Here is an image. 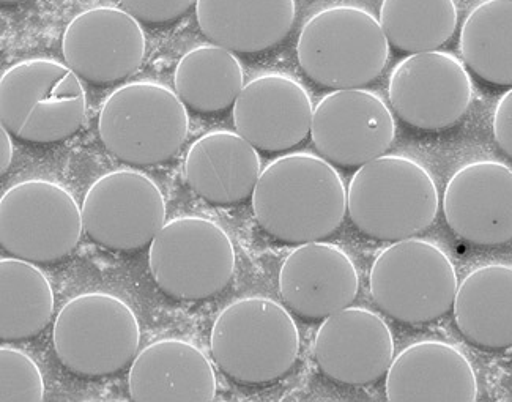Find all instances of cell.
I'll return each instance as SVG.
<instances>
[{"mask_svg": "<svg viewBox=\"0 0 512 402\" xmlns=\"http://www.w3.org/2000/svg\"><path fill=\"white\" fill-rule=\"evenodd\" d=\"M442 207L449 229L465 242H512L511 166L495 160L462 164L446 183Z\"/></svg>", "mask_w": 512, "mask_h": 402, "instance_id": "obj_15", "label": "cell"}, {"mask_svg": "<svg viewBox=\"0 0 512 402\" xmlns=\"http://www.w3.org/2000/svg\"><path fill=\"white\" fill-rule=\"evenodd\" d=\"M311 139L320 157L331 164L361 168L393 146L396 119L372 90H333L314 108Z\"/></svg>", "mask_w": 512, "mask_h": 402, "instance_id": "obj_13", "label": "cell"}, {"mask_svg": "<svg viewBox=\"0 0 512 402\" xmlns=\"http://www.w3.org/2000/svg\"><path fill=\"white\" fill-rule=\"evenodd\" d=\"M279 295L290 313L323 321L352 305L360 291L352 257L327 242L298 245L279 268Z\"/></svg>", "mask_w": 512, "mask_h": 402, "instance_id": "obj_18", "label": "cell"}, {"mask_svg": "<svg viewBox=\"0 0 512 402\" xmlns=\"http://www.w3.org/2000/svg\"><path fill=\"white\" fill-rule=\"evenodd\" d=\"M82 231L81 207L59 183L23 180L2 194L0 246L10 256L56 264L78 248Z\"/></svg>", "mask_w": 512, "mask_h": 402, "instance_id": "obj_10", "label": "cell"}, {"mask_svg": "<svg viewBox=\"0 0 512 402\" xmlns=\"http://www.w3.org/2000/svg\"><path fill=\"white\" fill-rule=\"evenodd\" d=\"M390 41L366 8L336 4L314 13L301 27L297 59L305 75L327 89H363L390 60Z\"/></svg>", "mask_w": 512, "mask_h": 402, "instance_id": "obj_4", "label": "cell"}, {"mask_svg": "<svg viewBox=\"0 0 512 402\" xmlns=\"http://www.w3.org/2000/svg\"><path fill=\"white\" fill-rule=\"evenodd\" d=\"M86 116V90L67 64L35 57L12 65L0 78V122L16 139L62 142L81 130Z\"/></svg>", "mask_w": 512, "mask_h": 402, "instance_id": "obj_5", "label": "cell"}, {"mask_svg": "<svg viewBox=\"0 0 512 402\" xmlns=\"http://www.w3.org/2000/svg\"><path fill=\"white\" fill-rule=\"evenodd\" d=\"M492 133L501 152L512 160V87L501 95L495 105Z\"/></svg>", "mask_w": 512, "mask_h": 402, "instance_id": "obj_30", "label": "cell"}, {"mask_svg": "<svg viewBox=\"0 0 512 402\" xmlns=\"http://www.w3.org/2000/svg\"><path fill=\"white\" fill-rule=\"evenodd\" d=\"M391 402H475L478 376L472 362L453 344L424 339L394 355L386 373Z\"/></svg>", "mask_w": 512, "mask_h": 402, "instance_id": "obj_19", "label": "cell"}, {"mask_svg": "<svg viewBox=\"0 0 512 402\" xmlns=\"http://www.w3.org/2000/svg\"><path fill=\"white\" fill-rule=\"evenodd\" d=\"M145 49L147 38L138 19L106 5L78 13L62 35L65 64L97 86L134 75L144 62Z\"/></svg>", "mask_w": 512, "mask_h": 402, "instance_id": "obj_14", "label": "cell"}, {"mask_svg": "<svg viewBox=\"0 0 512 402\" xmlns=\"http://www.w3.org/2000/svg\"><path fill=\"white\" fill-rule=\"evenodd\" d=\"M473 81L464 60L448 51L410 54L397 62L388 79L394 114L418 130L456 125L473 101Z\"/></svg>", "mask_w": 512, "mask_h": 402, "instance_id": "obj_12", "label": "cell"}, {"mask_svg": "<svg viewBox=\"0 0 512 402\" xmlns=\"http://www.w3.org/2000/svg\"><path fill=\"white\" fill-rule=\"evenodd\" d=\"M245 87L242 62L223 46L201 45L180 57L174 89L186 108L216 114L234 106Z\"/></svg>", "mask_w": 512, "mask_h": 402, "instance_id": "obj_25", "label": "cell"}, {"mask_svg": "<svg viewBox=\"0 0 512 402\" xmlns=\"http://www.w3.org/2000/svg\"><path fill=\"white\" fill-rule=\"evenodd\" d=\"M262 231L279 242H322L341 228L347 188L330 161L311 152H292L262 169L251 196Z\"/></svg>", "mask_w": 512, "mask_h": 402, "instance_id": "obj_1", "label": "cell"}, {"mask_svg": "<svg viewBox=\"0 0 512 402\" xmlns=\"http://www.w3.org/2000/svg\"><path fill=\"white\" fill-rule=\"evenodd\" d=\"M188 187L212 205H237L253 196L262 160L237 131L213 130L191 144L183 164Z\"/></svg>", "mask_w": 512, "mask_h": 402, "instance_id": "obj_21", "label": "cell"}, {"mask_svg": "<svg viewBox=\"0 0 512 402\" xmlns=\"http://www.w3.org/2000/svg\"><path fill=\"white\" fill-rule=\"evenodd\" d=\"M190 116L175 90L155 81L128 82L104 100L98 134L112 157L134 168L167 163L188 138Z\"/></svg>", "mask_w": 512, "mask_h": 402, "instance_id": "obj_6", "label": "cell"}, {"mask_svg": "<svg viewBox=\"0 0 512 402\" xmlns=\"http://www.w3.org/2000/svg\"><path fill=\"white\" fill-rule=\"evenodd\" d=\"M440 210L437 182L407 155L363 164L347 188V213L361 234L382 242L412 239L431 228Z\"/></svg>", "mask_w": 512, "mask_h": 402, "instance_id": "obj_2", "label": "cell"}, {"mask_svg": "<svg viewBox=\"0 0 512 402\" xmlns=\"http://www.w3.org/2000/svg\"><path fill=\"white\" fill-rule=\"evenodd\" d=\"M23 2H27V0H2L4 5L23 4Z\"/></svg>", "mask_w": 512, "mask_h": 402, "instance_id": "obj_32", "label": "cell"}, {"mask_svg": "<svg viewBox=\"0 0 512 402\" xmlns=\"http://www.w3.org/2000/svg\"><path fill=\"white\" fill-rule=\"evenodd\" d=\"M235 268L231 237L204 216H177L150 243L149 270L156 287L180 302H202L221 294Z\"/></svg>", "mask_w": 512, "mask_h": 402, "instance_id": "obj_9", "label": "cell"}, {"mask_svg": "<svg viewBox=\"0 0 512 402\" xmlns=\"http://www.w3.org/2000/svg\"><path fill=\"white\" fill-rule=\"evenodd\" d=\"M456 267L437 243L393 242L380 251L369 272V291L386 316L409 325L431 324L453 309Z\"/></svg>", "mask_w": 512, "mask_h": 402, "instance_id": "obj_8", "label": "cell"}, {"mask_svg": "<svg viewBox=\"0 0 512 402\" xmlns=\"http://www.w3.org/2000/svg\"><path fill=\"white\" fill-rule=\"evenodd\" d=\"M320 373L338 384H374L394 360L390 325L371 309L347 306L323 319L314 339Z\"/></svg>", "mask_w": 512, "mask_h": 402, "instance_id": "obj_16", "label": "cell"}, {"mask_svg": "<svg viewBox=\"0 0 512 402\" xmlns=\"http://www.w3.org/2000/svg\"><path fill=\"white\" fill-rule=\"evenodd\" d=\"M215 368L201 349L180 338L153 341L139 350L128 371V393L136 402L215 401Z\"/></svg>", "mask_w": 512, "mask_h": 402, "instance_id": "obj_20", "label": "cell"}, {"mask_svg": "<svg viewBox=\"0 0 512 402\" xmlns=\"http://www.w3.org/2000/svg\"><path fill=\"white\" fill-rule=\"evenodd\" d=\"M467 68L495 86L512 87V0H481L459 35Z\"/></svg>", "mask_w": 512, "mask_h": 402, "instance_id": "obj_26", "label": "cell"}, {"mask_svg": "<svg viewBox=\"0 0 512 402\" xmlns=\"http://www.w3.org/2000/svg\"><path fill=\"white\" fill-rule=\"evenodd\" d=\"M15 147H13L12 133L5 127H0V174H7L12 166Z\"/></svg>", "mask_w": 512, "mask_h": 402, "instance_id": "obj_31", "label": "cell"}, {"mask_svg": "<svg viewBox=\"0 0 512 402\" xmlns=\"http://www.w3.org/2000/svg\"><path fill=\"white\" fill-rule=\"evenodd\" d=\"M45 377L23 350L0 347V402L45 401Z\"/></svg>", "mask_w": 512, "mask_h": 402, "instance_id": "obj_28", "label": "cell"}, {"mask_svg": "<svg viewBox=\"0 0 512 402\" xmlns=\"http://www.w3.org/2000/svg\"><path fill=\"white\" fill-rule=\"evenodd\" d=\"M199 29L232 53H262L289 35L297 0H196Z\"/></svg>", "mask_w": 512, "mask_h": 402, "instance_id": "obj_22", "label": "cell"}, {"mask_svg": "<svg viewBox=\"0 0 512 402\" xmlns=\"http://www.w3.org/2000/svg\"><path fill=\"white\" fill-rule=\"evenodd\" d=\"M141 344L138 316L108 292H86L60 308L52 347L67 371L86 379L114 376L133 363Z\"/></svg>", "mask_w": 512, "mask_h": 402, "instance_id": "obj_7", "label": "cell"}, {"mask_svg": "<svg viewBox=\"0 0 512 402\" xmlns=\"http://www.w3.org/2000/svg\"><path fill=\"white\" fill-rule=\"evenodd\" d=\"M84 231L106 250L131 253L150 245L166 224V199L149 175L117 169L101 175L81 205Z\"/></svg>", "mask_w": 512, "mask_h": 402, "instance_id": "obj_11", "label": "cell"}, {"mask_svg": "<svg viewBox=\"0 0 512 402\" xmlns=\"http://www.w3.org/2000/svg\"><path fill=\"white\" fill-rule=\"evenodd\" d=\"M56 311L52 284L34 262L18 257L0 261V339L27 341L45 332Z\"/></svg>", "mask_w": 512, "mask_h": 402, "instance_id": "obj_24", "label": "cell"}, {"mask_svg": "<svg viewBox=\"0 0 512 402\" xmlns=\"http://www.w3.org/2000/svg\"><path fill=\"white\" fill-rule=\"evenodd\" d=\"M379 21L397 51L426 53L453 38L459 10L456 0H382Z\"/></svg>", "mask_w": 512, "mask_h": 402, "instance_id": "obj_27", "label": "cell"}, {"mask_svg": "<svg viewBox=\"0 0 512 402\" xmlns=\"http://www.w3.org/2000/svg\"><path fill=\"white\" fill-rule=\"evenodd\" d=\"M314 105L306 87L268 71L246 82L232 106L235 131L260 152H287L311 134Z\"/></svg>", "mask_w": 512, "mask_h": 402, "instance_id": "obj_17", "label": "cell"}, {"mask_svg": "<svg viewBox=\"0 0 512 402\" xmlns=\"http://www.w3.org/2000/svg\"><path fill=\"white\" fill-rule=\"evenodd\" d=\"M123 10L139 23L167 24L182 18L196 0H119Z\"/></svg>", "mask_w": 512, "mask_h": 402, "instance_id": "obj_29", "label": "cell"}, {"mask_svg": "<svg viewBox=\"0 0 512 402\" xmlns=\"http://www.w3.org/2000/svg\"><path fill=\"white\" fill-rule=\"evenodd\" d=\"M213 362L242 385H267L289 374L300 355V332L286 306L268 297L238 298L210 332Z\"/></svg>", "mask_w": 512, "mask_h": 402, "instance_id": "obj_3", "label": "cell"}, {"mask_svg": "<svg viewBox=\"0 0 512 402\" xmlns=\"http://www.w3.org/2000/svg\"><path fill=\"white\" fill-rule=\"evenodd\" d=\"M454 322L467 341L484 349L512 347V265H479L457 287Z\"/></svg>", "mask_w": 512, "mask_h": 402, "instance_id": "obj_23", "label": "cell"}]
</instances>
